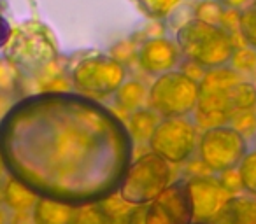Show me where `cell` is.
I'll return each instance as SVG.
<instances>
[{
    "label": "cell",
    "instance_id": "6da1fadb",
    "mask_svg": "<svg viewBox=\"0 0 256 224\" xmlns=\"http://www.w3.org/2000/svg\"><path fill=\"white\" fill-rule=\"evenodd\" d=\"M0 154L8 177L37 198L81 209L116 195L134 161V140L100 100L42 89L0 118Z\"/></svg>",
    "mask_w": 256,
    "mask_h": 224
},
{
    "label": "cell",
    "instance_id": "7a4b0ae2",
    "mask_svg": "<svg viewBox=\"0 0 256 224\" xmlns=\"http://www.w3.org/2000/svg\"><path fill=\"white\" fill-rule=\"evenodd\" d=\"M54 35L40 21H25L12 28V35L4 47L8 65L18 75L39 79L50 72L58 60Z\"/></svg>",
    "mask_w": 256,
    "mask_h": 224
},
{
    "label": "cell",
    "instance_id": "3957f363",
    "mask_svg": "<svg viewBox=\"0 0 256 224\" xmlns=\"http://www.w3.org/2000/svg\"><path fill=\"white\" fill-rule=\"evenodd\" d=\"M176 42L182 60L204 72L230 67L235 54V37L220 25L188 19L178 28Z\"/></svg>",
    "mask_w": 256,
    "mask_h": 224
},
{
    "label": "cell",
    "instance_id": "277c9868",
    "mask_svg": "<svg viewBox=\"0 0 256 224\" xmlns=\"http://www.w3.org/2000/svg\"><path fill=\"white\" fill-rule=\"evenodd\" d=\"M172 182V165L150 151L132 161L118 189V196L128 205L142 207L160 196Z\"/></svg>",
    "mask_w": 256,
    "mask_h": 224
},
{
    "label": "cell",
    "instance_id": "5b68a950",
    "mask_svg": "<svg viewBox=\"0 0 256 224\" xmlns=\"http://www.w3.org/2000/svg\"><path fill=\"white\" fill-rule=\"evenodd\" d=\"M242 79L232 67L207 70L198 82V102L193 119L202 130L212 126L230 125L234 119L230 93Z\"/></svg>",
    "mask_w": 256,
    "mask_h": 224
},
{
    "label": "cell",
    "instance_id": "8992f818",
    "mask_svg": "<svg viewBox=\"0 0 256 224\" xmlns=\"http://www.w3.org/2000/svg\"><path fill=\"white\" fill-rule=\"evenodd\" d=\"M198 102V82L182 70H170L154 77L148 88V109L160 119L190 118Z\"/></svg>",
    "mask_w": 256,
    "mask_h": 224
},
{
    "label": "cell",
    "instance_id": "52a82bcc",
    "mask_svg": "<svg viewBox=\"0 0 256 224\" xmlns=\"http://www.w3.org/2000/svg\"><path fill=\"white\" fill-rule=\"evenodd\" d=\"M126 81V67L110 54H90L70 68L72 91L98 100L114 96Z\"/></svg>",
    "mask_w": 256,
    "mask_h": 224
},
{
    "label": "cell",
    "instance_id": "ba28073f",
    "mask_svg": "<svg viewBox=\"0 0 256 224\" xmlns=\"http://www.w3.org/2000/svg\"><path fill=\"white\" fill-rule=\"evenodd\" d=\"M248 151V137L232 125L212 126L200 132L196 154L200 163L212 175L237 170Z\"/></svg>",
    "mask_w": 256,
    "mask_h": 224
},
{
    "label": "cell",
    "instance_id": "9c48e42d",
    "mask_svg": "<svg viewBox=\"0 0 256 224\" xmlns=\"http://www.w3.org/2000/svg\"><path fill=\"white\" fill-rule=\"evenodd\" d=\"M193 116L160 119L151 135L150 151L168 165H182L196 154L200 132Z\"/></svg>",
    "mask_w": 256,
    "mask_h": 224
},
{
    "label": "cell",
    "instance_id": "30bf717a",
    "mask_svg": "<svg viewBox=\"0 0 256 224\" xmlns=\"http://www.w3.org/2000/svg\"><path fill=\"white\" fill-rule=\"evenodd\" d=\"M195 221L188 179L174 181L160 196L142 205V224H192Z\"/></svg>",
    "mask_w": 256,
    "mask_h": 224
},
{
    "label": "cell",
    "instance_id": "8fae6325",
    "mask_svg": "<svg viewBox=\"0 0 256 224\" xmlns=\"http://www.w3.org/2000/svg\"><path fill=\"white\" fill-rule=\"evenodd\" d=\"M137 61L146 74L158 77L162 74L176 70L182 61V54L176 40L168 37H151L139 46Z\"/></svg>",
    "mask_w": 256,
    "mask_h": 224
},
{
    "label": "cell",
    "instance_id": "7c38bea8",
    "mask_svg": "<svg viewBox=\"0 0 256 224\" xmlns=\"http://www.w3.org/2000/svg\"><path fill=\"white\" fill-rule=\"evenodd\" d=\"M190 193L193 200L195 221L212 223L214 217L221 212L232 195L220 184L218 177H193L188 179Z\"/></svg>",
    "mask_w": 256,
    "mask_h": 224
},
{
    "label": "cell",
    "instance_id": "4fadbf2b",
    "mask_svg": "<svg viewBox=\"0 0 256 224\" xmlns=\"http://www.w3.org/2000/svg\"><path fill=\"white\" fill-rule=\"evenodd\" d=\"M212 224H256V202L248 196H232Z\"/></svg>",
    "mask_w": 256,
    "mask_h": 224
},
{
    "label": "cell",
    "instance_id": "5bb4252c",
    "mask_svg": "<svg viewBox=\"0 0 256 224\" xmlns=\"http://www.w3.org/2000/svg\"><path fill=\"white\" fill-rule=\"evenodd\" d=\"M76 209L70 205H64V203L46 198H37L30 212V219H32V224H70Z\"/></svg>",
    "mask_w": 256,
    "mask_h": 224
},
{
    "label": "cell",
    "instance_id": "9a60e30c",
    "mask_svg": "<svg viewBox=\"0 0 256 224\" xmlns=\"http://www.w3.org/2000/svg\"><path fill=\"white\" fill-rule=\"evenodd\" d=\"M0 202L4 203L6 209L11 210V212L30 214L37 202V196L32 191H28L25 186H22L20 182L8 177L4 186H2V198H0Z\"/></svg>",
    "mask_w": 256,
    "mask_h": 224
},
{
    "label": "cell",
    "instance_id": "2e32d148",
    "mask_svg": "<svg viewBox=\"0 0 256 224\" xmlns=\"http://www.w3.org/2000/svg\"><path fill=\"white\" fill-rule=\"evenodd\" d=\"M158 123H160V118H158L151 109H144V107L130 112L128 118L124 119V126H126L128 133L132 137L134 144L150 142L151 135H153Z\"/></svg>",
    "mask_w": 256,
    "mask_h": 224
},
{
    "label": "cell",
    "instance_id": "e0dca14e",
    "mask_svg": "<svg viewBox=\"0 0 256 224\" xmlns=\"http://www.w3.org/2000/svg\"><path fill=\"white\" fill-rule=\"evenodd\" d=\"M144 102H148V88L139 81H124L114 95V105L126 114L140 109Z\"/></svg>",
    "mask_w": 256,
    "mask_h": 224
},
{
    "label": "cell",
    "instance_id": "ac0fdd59",
    "mask_svg": "<svg viewBox=\"0 0 256 224\" xmlns=\"http://www.w3.org/2000/svg\"><path fill=\"white\" fill-rule=\"evenodd\" d=\"M136 2L146 18L162 21V19H167L181 5L182 0H136Z\"/></svg>",
    "mask_w": 256,
    "mask_h": 224
},
{
    "label": "cell",
    "instance_id": "d6986e66",
    "mask_svg": "<svg viewBox=\"0 0 256 224\" xmlns=\"http://www.w3.org/2000/svg\"><path fill=\"white\" fill-rule=\"evenodd\" d=\"M237 172L240 177L242 193H246L251 198H256V147L248 151L244 160L238 165Z\"/></svg>",
    "mask_w": 256,
    "mask_h": 224
},
{
    "label": "cell",
    "instance_id": "ffe728a7",
    "mask_svg": "<svg viewBox=\"0 0 256 224\" xmlns=\"http://www.w3.org/2000/svg\"><path fill=\"white\" fill-rule=\"evenodd\" d=\"M238 35L246 46L256 51V0L238 12Z\"/></svg>",
    "mask_w": 256,
    "mask_h": 224
},
{
    "label": "cell",
    "instance_id": "44dd1931",
    "mask_svg": "<svg viewBox=\"0 0 256 224\" xmlns=\"http://www.w3.org/2000/svg\"><path fill=\"white\" fill-rule=\"evenodd\" d=\"M70 224H114V219L98 205L76 209Z\"/></svg>",
    "mask_w": 256,
    "mask_h": 224
},
{
    "label": "cell",
    "instance_id": "7402d4cb",
    "mask_svg": "<svg viewBox=\"0 0 256 224\" xmlns=\"http://www.w3.org/2000/svg\"><path fill=\"white\" fill-rule=\"evenodd\" d=\"M226 9L221 7L216 0H202L195 9V16L193 18L200 19V21L210 23V25H220L221 18H223Z\"/></svg>",
    "mask_w": 256,
    "mask_h": 224
},
{
    "label": "cell",
    "instance_id": "603a6c76",
    "mask_svg": "<svg viewBox=\"0 0 256 224\" xmlns=\"http://www.w3.org/2000/svg\"><path fill=\"white\" fill-rule=\"evenodd\" d=\"M230 67L234 68L237 74H251L256 70V51L246 46L244 49H235V54L232 58Z\"/></svg>",
    "mask_w": 256,
    "mask_h": 224
},
{
    "label": "cell",
    "instance_id": "cb8c5ba5",
    "mask_svg": "<svg viewBox=\"0 0 256 224\" xmlns=\"http://www.w3.org/2000/svg\"><path fill=\"white\" fill-rule=\"evenodd\" d=\"M2 5H4V2L0 0V49H4V47L8 46L9 39H11V35H12V26H11V23H9L8 16L2 11Z\"/></svg>",
    "mask_w": 256,
    "mask_h": 224
},
{
    "label": "cell",
    "instance_id": "d4e9b609",
    "mask_svg": "<svg viewBox=\"0 0 256 224\" xmlns=\"http://www.w3.org/2000/svg\"><path fill=\"white\" fill-rule=\"evenodd\" d=\"M221 7H224L226 11H235L240 12L242 9H246L249 4H252L254 0H216Z\"/></svg>",
    "mask_w": 256,
    "mask_h": 224
},
{
    "label": "cell",
    "instance_id": "484cf974",
    "mask_svg": "<svg viewBox=\"0 0 256 224\" xmlns=\"http://www.w3.org/2000/svg\"><path fill=\"white\" fill-rule=\"evenodd\" d=\"M0 224H11V210L6 209L2 202H0Z\"/></svg>",
    "mask_w": 256,
    "mask_h": 224
},
{
    "label": "cell",
    "instance_id": "4316f807",
    "mask_svg": "<svg viewBox=\"0 0 256 224\" xmlns=\"http://www.w3.org/2000/svg\"><path fill=\"white\" fill-rule=\"evenodd\" d=\"M8 179V172H6V167H4V160H2V154H0V184L2 181Z\"/></svg>",
    "mask_w": 256,
    "mask_h": 224
},
{
    "label": "cell",
    "instance_id": "83f0119b",
    "mask_svg": "<svg viewBox=\"0 0 256 224\" xmlns=\"http://www.w3.org/2000/svg\"><path fill=\"white\" fill-rule=\"evenodd\" d=\"M192 224H212V223H206V221H193Z\"/></svg>",
    "mask_w": 256,
    "mask_h": 224
}]
</instances>
